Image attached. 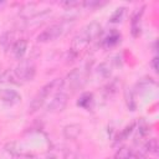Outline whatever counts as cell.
Here are the masks:
<instances>
[{
  "instance_id": "1",
  "label": "cell",
  "mask_w": 159,
  "mask_h": 159,
  "mask_svg": "<svg viewBox=\"0 0 159 159\" xmlns=\"http://www.w3.org/2000/svg\"><path fill=\"white\" fill-rule=\"evenodd\" d=\"M63 84H65V81H63L62 78H55V80H52L51 82L46 83V84L40 89V92L34 97V99L31 101L30 107H29L30 112L32 113V112H36L37 109H40V108L42 107V104L45 103V101H46L51 94H53V93L56 94L57 92L61 91V88L63 87Z\"/></svg>"
},
{
  "instance_id": "2",
  "label": "cell",
  "mask_w": 159,
  "mask_h": 159,
  "mask_svg": "<svg viewBox=\"0 0 159 159\" xmlns=\"http://www.w3.org/2000/svg\"><path fill=\"white\" fill-rule=\"evenodd\" d=\"M75 21H70V20H62L58 24H53L50 25L47 29H45L42 32H40L37 35V41L39 42H48V41H53L57 37H61L62 35H65L67 32V30L73 25Z\"/></svg>"
},
{
  "instance_id": "3",
  "label": "cell",
  "mask_w": 159,
  "mask_h": 159,
  "mask_svg": "<svg viewBox=\"0 0 159 159\" xmlns=\"http://www.w3.org/2000/svg\"><path fill=\"white\" fill-rule=\"evenodd\" d=\"M14 73L19 82L32 81L36 75V66L31 60H21L14 70Z\"/></svg>"
},
{
  "instance_id": "4",
  "label": "cell",
  "mask_w": 159,
  "mask_h": 159,
  "mask_svg": "<svg viewBox=\"0 0 159 159\" xmlns=\"http://www.w3.org/2000/svg\"><path fill=\"white\" fill-rule=\"evenodd\" d=\"M67 102H68V96H67V93L60 91V92H57V93L52 97L51 102H50L48 106H47V111L51 112V113H60V112H62V111L66 108Z\"/></svg>"
},
{
  "instance_id": "5",
  "label": "cell",
  "mask_w": 159,
  "mask_h": 159,
  "mask_svg": "<svg viewBox=\"0 0 159 159\" xmlns=\"http://www.w3.org/2000/svg\"><path fill=\"white\" fill-rule=\"evenodd\" d=\"M84 73L80 70V68H73L66 77V82L68 84L70 88H72L73 91L77 89L78 87H82V84L84 83Z\"/></svg>"
},
{
  "instance_id": "6",
  "label": "cell",
  "mask_w": 159,
  "mask_h": 159,
  "mask_svg": "<svg viewBox=\"0 0 159 159\" xmlns=\"http://www.w3.org/2000/svg\"><path fill=\"white\" fill-rule=\"evenodd\" d=\"M88 43H89V41L87 40V37H86L82 32H78V34L73 37L72 42H71V52H72L75 56H77L81 51H83V50L87 47Z\"/></svg>"
},
{
  "instance_id": "7",
  "label": "cell",
  "mask_w": 159,
  "mask_h": 159,
  "mask_svg": "<svg viewBox=\"0 0 159 159\" xmlns=\"http://www.w3.org/2000/svg\"><path fill=\"white\" fill-rule=\"evenodd\" d=\"M0 99L7 104H16V103L21 102V96L15 89L2 88V89H0Z\"/></svg>"
},
{
  "instance_id": "8",
  "label": "cell",
  "mask_w": 159,
  "mask_h": 159,
  "mask_svg": "<svg viewBox=\"0 0 159 159\" xmlns=\"http://www.w3.org/2000/svg\"><path fill=\"white\" fill-rule=\"evenodd\" d=\"M101 30H102V27H101L99 22L92 21V22L87 24V25L81 30V32H82V34L87 37V40L91 42V41H93L94 39H97V37L99 36Z\"/></svg>"
},
{
  "instance_id": "9",
  "label": "cell",
  "mask_w": 159,
  "mask_h": 159,
  "mask_svg": "<svg viewBox=\"0 0 159 159\" xmlns=\"http://www.w3.org/2000/svg\"><path fill=\"white\" fill-rule=\"evenodd\" d=\"M144 14V6L140 9H137L130 19V27H132V35L134 37H138L140 35V20Z\"/></svg>"
},
{
  "instance_id": "10",
  "label": "cell",
  "mask_w": 159,
  "mask_h": 159,
  "mask_svg": "<svg viewBox=\"0 0 159 159\" xmlns=\"http://www.w3.org/2000/svg\"><path fill=\"white\" fill-rule=\"evenodd\" d=\"M26 50H27V41L24 40V39L16 40V41L12 43V47H11L12 55L15 56L16 60H22V57H24L25 53H26Z\"/></svg>"
},
{
  "instance_id": "11",
  "label": "cell",
  "mask_w": 159,
  "mask_h": 159,
  "mask_svg": "<svg viewBox=\"0 0 159 159\" xmlns=\"http://www.w3.org/2000/svg\"><path fill=\"white\" fill-rule=\"evenodd\" d=\"M81 132H82V127H81L80 124H77V123L67 124V125L63 127V130H62L63 137H65L66 139H71V140L77 139L78 135L81 134Z\"/></svg>"
},
{
  "instance_id": "12",
  "label": "cell",
  "mask_w": 159,
  "mask_h": 159,
  "mask_svg": "<svg viewBox=\"0 0 159 159\" xmlns=\"http://www.w3.org/2000/svg\"><path fill=\"white\" fill-rule=\"evenodd\" d=\"M113 67H114L113 60H112V58H108L107 61H103L102 63H99V66H98V68H97V72H98V75H99L102 78H109L111 75H112Z\"/></svg>"
},
{
  "instance_id": "13",
  "label": "cell",
  "mask_w": 159,
  "mask_h": 159,
  "mask_svg": "<svg viewBox=\"0 0 159 159\" xmlns=\"http://www.w3.org/2000/svg\"><path fill=\"white\" fill-rule=\"evenodd\" d=\"M124 98H125V103L129 111H135L137 108V101H135V94L134 91L132 88H127L124 91Z\"/></svg>"
},
{
  "instance_id": "14",
  "label": "cell",
  "mask_w": 159,
  "mask_h": 159,
  "mask_svg": "<svg viewBox=\"0 0 159 159\" xmlns=\"http://www.w3.org/2000/svg\"><path fill=\"white\" fill-rule=\"evenodd\" d=\"M120 41V34L118 31H111L109 35L103 40V46L106 47H113Z\"/></svg>"
},
{
  "instance_id": "15",
  "label": "cell",
  "mask_w": 159,
  "mask_h": 159,
  "mask_svg": "<svg viewBox=\"0 0 159 159\" xmlns=\"http://www.w3.org/2000/svg\"><path fill=\"white\" fill-rule=\"evenodd\" d=\"M93 102V94L89 93V92H86V93H82L77 101V106L83 108V109H88L91 107Z\"/></svg>"
},
{
  "instance_id": "16",
  "label": "cell",
  "mask_w": 159,
  "mask_h": 159,
  "mask_svg": "<svg viewBox=\"0 0 159 159\" xmlns=\"http://www.w3.org/2000/svg\"><path fill=\"white\" fill-rule=\"evenodd\" d=\"M12 42H14V34L7 31L5 32L2 36H1V40H0V43L1 46L4 47V50H9L10 47H12Z\"/></svg>"
},
{
  "instance_id": "17",
  "label": "cell",
  "mask_w": 159,
  "mask_h": 159,
  "mask_svg": "<svg viewBox=\"0 0 159 159\" xmlns=\"http://www.w3.org/2000/svg\"><path fill=\"white\" fill-rule=\"evenodd\" d=\"M144 150H145L147 153H150V154H157L158 150H159V144H158L157 138H150V139L144 144Z\"/></svg>"
},
{
  "instance_id": "18",
  "label": "cell",
  "mask_w": 159,
  "mask_h": 159,
  "mask_svg": "<svg viewBox=\"0 0 159 159\" xmlns=\"http://www.w3.org/2000/svg\"><path fill=\"white\" fill-rule=\"evenodd\" d=\"M132 154H133V153H132L130 148H128V147H122V148H119V149L116 152L114 159H129Z\"/></svg>"
},
{
  "instance_id": "19",
  "label": "cell",
  "mask_w": 159,
  "mask_h": 159,
  "mask_svg": "<svg viewBox=\"0 0 159 159\" xmlns=\"http://www.w3.org/2000/svg\"><path fill=\"white\" fill-rule=\"evenodd\" d=\"M124 12H125V7H118V9L112 14L109 21L113 22V24L122 21V19H123V16H124Z\"/></svg>"
},
{
  "instance_id": "20",
  "label": "cell",
  "mask_w": 159,
  "mask_h": 159,
  "mask_svg": "<svg viewBox=\"0 0 159 159\" xmlns=\"http://www.w3.org/2000/svg\"><path fill=\"white\" fill-rule=\"evenodd\" d=\"M46 159H62L63 155H62V150H57V149H50L46 155H45Z\"/></svg>"
},
{
  "instance_id": "21",
  "label": "cell",
  "mask_w": 159,
  "mask_h": 159,
  "mask_svg": "<svg viewBox=\"0 0 159 159\" xmlns=\"http://www.w3.org/2000/svg\"><path fill=\"white\" fill-rule=\"evenodd\" d=\"M134 127H135V124L134 123H130L129 125H127L122 132H120V134H119V140H123V139H127L128 137H129V134L133 132V129H134Z\"/></svg>"
},
{
  "instance_id": "22",
  "label": "cell",
  "mask_w": 159,
  "mask_h": 159,
  "mask_svg": "<svg viewBox=\"0 0 159 159\" xmlns=\"http://www.w3.org/2000/svg\"><path fill=\"white\" fill-rule=\"evenodd\" d=\"M16 143L15 142H11V143H7L6 145H5V150L9 153V154H11V155H19L20 154V150L16 148Z\"/></svg>"
},
{
  "instance_id": "23",
  "label": "cell",
  "mask_w": 159,
  "mask_h": 159,
  "mask_svg": "<svg viewBox=\"0 0 159 159\" xmlns=\"http://www.w3.org/2000/svg\"><path fill=\"white\" fill-rule=\"evenodd\" d=\"M82 5L83 6H86V7H89V9H93V7H96V6H99V5H102L99 1H94V0H89V1H84V2H82Z\"/></svg>"
},
{
  "instance_id": "24",
  "label": "cell",
  "mask_w": 159,
  "mask_h": 159,
  "mask_svg": "<svg viewBox=\"0 0 159 159\" xmlns=\"http://www.w3.org/2000/svg\"><path fill=\"white\" fill-rule=\"evenodd\" d=\"M150 66H152V68L154 70V72L158 71V57H157V56L153 57V60H152V62H150Z\"/></svg>"
},
{
  "instance_id": "25",
  "label": "cell",
  "mask_w": 159,
  "mask_h": 159,
  "mask_svg": "<svg viewBox=\"0 0 159 159\" xmlns=\"http://www.w3.org/2000/svg\"><path fill=\"white\" fill-rule=\"evenodd\" d=\"M129 159H144V155L142 153H135V154H132Z\"/></svg>"
},
{
  "instance_id": "26",
  "label": "cell",
  "mask_w": 159,
  "mask_h": 159,
  "mask_svg": "<svg viewBox=\"0 0 159 159\" xmlns=\"http://www.w3.org/2000/svg\"><path fill=\"white\" fill-rule=\"evenodd\" d=\"M0 76H1V67H0Z\"/></svg>"
}]
</instances>
